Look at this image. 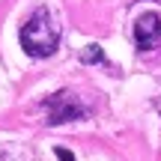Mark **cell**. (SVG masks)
Returning a JSON list of instances; mask_svg holds the SVG:
<instances>
[{"instance_id": "cell-1", "label": "cell", "mask_w": 161, "mask_h": 161, "mask_svg": "<svg viewBox=\"0 0 161 161\" xmlns=\"http://www.w3.org/2000/svg\"><path fill=\"white\" fill-rule=\"evenodd\" d=\"M18 39H21V48L30 57H51L60 45V27L54 24L48 9H36L27 18V24L21 27Z\"/></svg>"}, {"instance_id": "cell-2", "label": "cell", "mask_w": 161, "mask_h": 161, "mask_svg": "<svg viewBox=\"0 0 161 161\" xmlns=\"http://www.w3.org/2000/svg\"><path fill=\"white\" fill-rule=\"evenodd\" d=\"M42 108L48 110V125H60V122H72V119H80L86 114L84 104L78 102L72 92H54L42 102Z\"/></svg>"}, {"instance_id": "cell-3", "label": "cell", "mask_w": 161, "mask_h": 161, "mask_svg": "<svg viewBox=\"0 0 161 161\" xmlns=\"http://www.w3.org/2000/svg\"><path fill=\"white\" fill-rule=\"evenodd\" d=\"M161 39V15L158 12H143L134 21V45L140 51H152Z\"/></svg>"}, {"instance_id": "cell-4", "label": "cell", "mask_w": 161, "mask_h": 161, "mask_svg": "<svg viewBox=\"0 0 161 161\" xmlns=\"http://www.w3.org/2000/svg\"><path fill=\"white\" fill-rule=\"evenodd\" d=\"M80 63H86V66H92V63H104L102 48H98V45H86L84 51H80Z\"/></svg>"}, {"instance_id": "cell-5", "label": "cell", "mask_w": 161, "mask_h": 161, "mask_svg": "<svg viewBox=\"0 0 161 161\" xmlns=\"http://www.w3.org/2000/svg\"><path fill=\"white\" fill-rule=\"evenodd\" d=\"M54 152H57V158H60V161H75V155H72L69 149H63V146H57Z\"/></svg>"}]
</instances>
